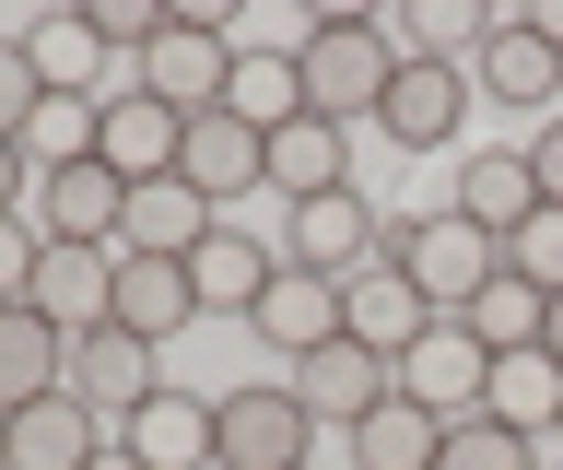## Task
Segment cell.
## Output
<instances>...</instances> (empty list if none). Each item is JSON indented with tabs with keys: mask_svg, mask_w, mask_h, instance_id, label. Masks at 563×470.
I'll list each match as a JSON object with an SVG mask.
<instances>
[{
	"mask_svg": "<svg viewBox=\"0 0 563 470\" xmlns=\"http://www.w3.org/2000/svg\"><path fill=\"white\" fill-rule=\"evenodd\" d=\"M294 59H306V107L341 118V130H364L387 107V83H399V36H387L376 12H317Z\"/></svg>",
	"mask_w": 563,
	"mask_h": 470,
	"instance_id": "1",
	"label": "cell"
},
{
	"mask_svg": "<svg viewBox=\"0 0 563 470\" xmlns=\"http://www.w3.org/2000/svg\"><path fill=\"white\" fill-rule=\"evenodd\" d=\"M387 259L422 283V306H434V318H470V294L505 271V248H493L482 223H457V212H411V223H387Z\"/></svg>",
	"mask_w": 563,
	"mask_h": 470,
	"instance_id": "2",
	"label": "cell"
},
{
	"mask_svg": "<svg viewBox=\"0 0 563 470\" xmlns=\"http://www.w3.org/2000/svg\"><path fill=\"white\" fill-rule=\"evenodd\" d=\"M235 47L246 36L223 24V12H176L165 36L130 59V83H141V95H165L176 118H211V107H223V83H235Z\"/></svg>",
	"mask_w": 563,
	"mask_h": 470,
	"instance_id": "3",
	"label": "cell"
},
{
	"mask_svg": "<svg viewBox=\"0 0 563 470\" xmlns=\"http://www.w3.org/2000/svg\"><path fill=\"white\" fill-rule=\"evenodd\" d=\"M211 412H223V459L211 470H317V412L282 389V376H246V389H223Z\"/></svg>",
	"mask_w": 563,
	"mask_h": 470,
	"instance_id": "4",
	"label": "cell"
},
{
	"mask_svg": "<svg viewBox=\"0 0 563 470\" xmlns=\"http://www.w3.org/2000/svg\"><path fill=\"white\" fill-rule=\"evenodd\" d=\"M470 83H482V107H517L528 130L540 118H563V47L528 24V12H493V36H482V59H470Z\"/></svg>",
	"mask_w": 563,
	"mask_h": 470,
	"instance_id": "5",
	"label": "cell"
},
{
	"mask_svg": "<svg viewBox=\"0 0 563 470\" xmlns=\"http://www.w3.org/2000/svg\"><path fill=\"white\" fill-rule=\"evenodd\" d=\"M470 95H482V83L457 72V59H399V83H387L376 130H387L399 153H457V130H470Z\"/></svg>",
	"mask_w": 563,
	"mask_h": 470,
	"instance_id": "6",
	"label": "cell"
},
{
	"mask_svg": "<svg viewBox=\"0 0 563 470\" xmlns=\"http://www.w3.org/2000/svg\"><path fill=\"white\" fill-rule=\"evenodd\" d=\"M282 389H294V400H306V412H317V435H352V424H364V412H376V400H399V364H387V353H364V341H352V329H341L329 353L282 364Z\"/></svg>",
	"mask_w": 563,
	"mask_h": 470,
	"instance_id": "7",
	"label": "cell"
},
{
	"mask_svg": "<svg viewBox=\"0 0 563 470\" xmlns=\"http://www.w3.org/2000/svg\"><path fill=\"white\" fill-rule=\"evenodd\" d=\"M482 389H493V353L470 341V318H434L411 353H399V400H422L434 424H470V412H482Z\"/></svg>",
	"mask_w": 563,
	"mask_h": 470,
	"instance_id": "8",
	"label": "cell"
},
{
	"mask_svg": "<svg viewBox=\"0 0 563 470\" xmlns=\"http://www.w3.org/2000/svg\"><path fill=\"white\" fill-rule=\"evenodd\" d=\"M106 447H118V424H106V412H82L70 389L24 400V412L0 424V470H95Z\"/></svg>",
	"mask_w": 563,
	"mask_h": 470,
	"instance_id": "9",
	"label": "cell"
},
{
	"mask_svg": "<svg viewBox=\"0 0 563 470\" xmlns=\"http://www.w3.org/2000/svg\"><path fill=\"white\" fill-rule=\"evenodd\" d=\"M118 212H130V177H118L106 153L35 177V236H47V248H118Z\"/></svg>",
	"mask_w": 563,
	"mask_h": 470,
	"instance_id": "10",
	"label": "cell"
},
{
	"mask_svg": "<svg viewBox=\"0 0 563 470\" xmlns=\"http://www.w3.org/2000/svg\"><path fill=\"white\" fill-rule=\"evenodd\" d=\"M376 248H387V223H376V200H364V188L294 200V223H282V259H294V271H329V283H352Z\"/></svg>",
	"mask_w": 563,
	"mask_h": 470,
	"instance_id": "11",
	"label": "cell"
},
{
	"mask_svg": "<svg viewBox=\"0 0 563 470\" xmlns=\"http://www.w3.org/2000/svg\"><path fill=\"white\" fill-rule=\"evenodd\" d=\"M118 447H130L141 470H211V459H223V412H211L200 389H176V376H165V389L118 424Z\"/></svg>",
	"mask_w": 563,
	"mask_h": 470,
	"instance_id": "12",
	"label": "cell"
},
{
	"mask_svg": "<svg viewBox=\"0 0 563 470\" xmlns=\"http://www.w3.org/2000/svg\"><path fill=\"white\" fill-rule=\"evenodd\" d=\"M95 153H106L130 188H141V177H176V153H188V118H176L165 95H141V83H118V95L95 107Z\"/></svg>",
	"mask_w": 563,
	"mask_h": 470,
	"instance_id": "13",
	"label": "cell"
},
{
	"mask_svg": "<svg viewBox=\"0 0 563 470\" xmlns=\"http://www.w3.org/2000/svg\"><path fill=\"white\" fill-rule=\"evenodd\" d=\"M341 329L364 341V353H387V364H399V353L422 341V329H434V306H422V283H411V271H399V259L376 248V259H364V271L341 283Z\"/></svg>",
	"mask_w": 563,
	"mask_h": 470,
	"instance_id": "14",
	"label": "cell"
},
{
	"mask_svg": "<svg viewBox=\"0 0 563 470\" xmlns=\"http://www.w3.org/2000/svg\"><path fill=\"white\" fill-rule=\"evenodd\" d=\"M176 177L200 188L211 212H235L246 188H271V130H246V118H188V153H176Z\"/></svg>",
	"mask_w": 563,
	"mask_h": 470,
	"instance_id": "15",
	"label": "cell"
},
{
	"mask_svg": "<svg viewBox=\"0 0 563 470\" xmlns=\"http://www.w3.org/2000/svg\"><path fill=\"white\" fill-rule=\"evenodd\" d=\"M246 329H258V341H271L282 364L329 353V341H341V283H329V271H294V259H282V271H271V294L246 306Z\"/></svg>",
	"mask_w": 563,
	"mask_h": 470,
	"instance_id": "16",
	"label": "cell"
},
{
	"mask_svg": "<svg viewBox=\"0 0 563 470\" xmlns=\"http://www.w3.org/2000/svg\"><path fill=\"white\" fill-rule=\"evenodd\" d=\"M59 389L82 400V412H106V424H130V412L165 389V376H153V341H130V329H82V341H70V376H59Z\"/></svg>",
	"mask_w": 563,
	"mask_h": 470,
	"instance_id": "17",
	"label": "cell"
},
{
	"mask_svg": "<svg viewBox=\"0 0 563 470\" xmlns=\"http://www.w3.org/2000/svg\"><path fill=\"white\" fill-rule=\"evenodd\" d=\"M188 318H200L188 259H130V248H118V306H106V329H130V341H153V353H165Z\"/></svg>",
	"mask_w": 563,
	"mask_h": 470,
	"instance_id": "18",
	"label": "cell"
},
{
	"mask_svg": "<svg viewBox=\"0 0 563 470\" xmlns=\"http://www.w3.org/2000/svg\"><path fill=\"white\" fill-rule=\"evenodd\" d=\"M271 271H282V248L271 236H246L235 212L200 236V259H188V283H200V318H246L258 294H271Z\"/></svg>",
	"mask_w": 563,
	"mask_h": 470,
	"instance_id": "19",
	"label": "cell"
},
{
	"mask_svg": "<svg viewBox=\"0 0 563 470\" xmlns=\"http://www.w3.org/2000/svg\"><path fill=\"white\" fill-rule=\"evenodd\" d=\"M47 329H106V306H118V248H47L35 259V294H24Z\"/></svg>",
	"mask_w": 563,
	"mask_h": 470,
	"instance_id": "20",
	"label": "cell"
},
{
	"mask_svg": "<svg viewBox=\"0 0 563 470\" xmlns=\"http://www.w3.org/2000/svg\"><path fill=\"white\" fill-rule=\"evenodd\" d=\"M211 223H223V212H211L188 177H141L130 212H118V248H130V259H200Z\"/></svg>",
	"mask_w": 563,
	"mask_h": 470,
	"instance_id": "21",
	"label": "cell"
},
{
	"mask_svg": "<svg viewBox=\"0 0 563 470\" xmlns=\"http://www.w3.org/2000/svg\"><path fill=\"white\" fill-rule=\"evenodd\" d=\"M446 212H457V223H482L493 248H505V236L540 212V177H528V153H517V142H482L470 165H457V200H446Z\"/></svg>",
	"mask_w": 563,
	"mask_h": 470,
	"instance_id": "22",
	"label": "cell"
},
{
	"mask_svg": "<svg viewBox=\"0 0 563 470\" xmlns=\"http://www.w3.org/2000/svg\"><path fill=\"white\" fill-rule=\"evenodd\" d=\"M271 188H282V200H329V188H352V130H341V118H282V130H271Z\"/></svg>",
	"mask_w": 563,
	"mask_h": 470,
	"instance_id": "23",
	"label": "cell"
},
{
	"mask_svg": "<svg viewBox=\"0 0 563 470\" xmlns=\"http://www.w3.org/2000/svg\"><path fill=\"white\" fill-rule=\"evenodd\" d=\"M482 412H493L505 435H528V447H552V435H563V364H552V353H493Z\"/></svg>",
	"mask_w": 563,
	"mask_h": 470,
	"instance_id": "24",
	"label": "cell"
},
{
	"mask_svg": "<svg viewBox=\"0 0 563 470\" xmlns=\"http://www.w3.org/2000/svg\"><path fill=\"white\" fill-rule=\"evenodd\" d=\"M223 118H246V130H282V118H306V59H294V36H271V47H235Z\"/></svg>",
	"mask_w": 563,
	"mask_h": 470,
	"instance_id": "25",
	"label": "cell"
},
{
	"mask_svg": "<svg viewBox=\"0 0 563 470\" xmlns=\"http://www.w3.org/2000/svg\"><path fill=\"white\" fill-rule=\"evenodd\" d=\"M70 376V329H47L35 306H0V412H24Z\"/></svg>",
	"mask_w": 563,
	"mask_h": 470,
	"instance_id": "26",
	"label": "cell"
},
{
	"mask_svg": "<svg viewBox=\"0 0 563 470\" xmlns=\"http://www.w3.org/2000/svg\"><path fill=\"white\" fill-rule=\"evenodd\" d=\"M341 447H352V470H434V459H446V424H434L422 400H376Z\"/></svg>",
	"mask_w": 563,
	"mask_h": 470,
	"instance_id": "27",
	"label": "cell"
},
{
	"mask_svg": "<svg viewBox=\"0 0 563 470\" xmlns=\"http://www.w3.org/2000/svg\"><path fill=\"white\" fill-rule=\"evenodd\" d=\"M35 72H47V95H82V107H106V36L82 24V12H47V24H24Z\"/></svg>",
	"mask_w": 563,
	"mask_h": 470,
	"instance_id": "28",
	"label": "cell"
},
{
	"mask_svg": "<svg viewBox=\"0 0 563 470\" xmlns=\"http://www.w3.org/2000/svg\"><path fill=\"white\" fill-rule=\"evenodd\" d=\"M540 318H552V294L517 283V271H493V283L470 294V341H482V353H540Z\"/></svg>",
	"mask_w": 563,
	"mask_h": 470,
	"instance_id": "29",
	"label": "cell"
},
{
	"mask_svg": "<svg viewBox=\"0 0 563 470\" xmlns=\"http://www.w3.org/2000/svg\"><path fill=\"white\" fill-rule=\"evenodd\" d=\"M82 153H95V107H82V95H47V107L24 118V165L59 177V165H82Z\"/></svg>",
	"mask_w": 563,
	"mask_h": 470,
	"instance_id": "30",
	"label": "cell"
},
{
	"mask_svg": "<svg viewBox=\"0 0 563 470\" xmlns=\"http://www.w3.org/2000/svg\"><path fill=\"white\" fill-rule=\"evenodd\" d=\"M434 470H540V447L505 435L493 412H470V424H446V459H434Z\"/></svg>",
	"mask_w": 563,
	"mask_h": 470,
	"instance_id": "31",
	"label": "cell"
},
{
	"mask_svg": "<svg viewBox=\"0 0 563 470\" xmlns=\"http://www.w3.org/2000/svg\"><path fill=\"white\" fill-rule=\"evenodd\" d=\"M505 271H517V283H540V294H563V212H552V200L505 236Z\"/></svg>",
	"mask_w": 563,
	"mask_h": 470,
	"instance_id": "32",
	"label": "cell"
},
{
	"mask_svg": "<svg viewBox=\"0 0 563 470\" xmlns=\"http://www.w3.org/2000/svg\"><path fill=\"white\" fill-rule=\"evenodd\" d=\"M82 24L106 36V59H141V47L165 36L176 12H165V0H82Z\"/></svg>",
	"mask_w": 563,
	"mask_h": 470,
	"instance_id": "33",
	"label": "cell"
},
{
	"mask_svg": "<svg viewBox=\"0 0 563 470\" xmlns=\"http://www.w3.org/2000/svg\"><path fill=\"white\" fill-rule=\"evenodd\" d=\"M47 107V72H35L24 36H0V142H24V118Z\"/></svg>",
	"mask_w": 563,
	"mask_h": 470,
	"instance_id": "34",
	"label": "cell"
},
{
	"mask_svg": "<svg viewBox=\"0 0 563 470\" xmlns=\"http://www.w3.org/2000/svg\"><path fill=\"white\" fill-rule=\"evenodd\" d=\"M35 259H47L35 212H0V306H24V294H35Z\"/></svg>",
	"mask_w": 563,
	"mask_h": 470,
	"instance_id": "35",
	"label": "cell"
},
{
	"mask_svg": "<svg viewBox=\"0 0 563 470\" xmlns=\"http://www.w3.org/2000/svg\"><path fill=\"white\" fill-rule=\"evenodd\" d=\"M528 177H540V200H552V212H563V118H540V130H528Z\"/></svg>",
	"mask_w": 563,
	"mask_h": 470,
	"instance_id": "36",
	"label": "cell"
},
{
	"mask_svg": "<svg viewBox=\"0 0 563 470\" xmlns=\"http://www.w3.org/2000/svg\"><path fill=\"white\" fill-rule=\"evenodd\" d=\"M0 212H35V165H24V142H0Z\"/></svg>",
	"mask_w": 563,
	"mask_h": 470,
	"instance_id": "37",
	"label": "cell"
},
{
	"mask_svg": "<svg viewBox=\"0 0 563 470\" xmlns=\"http://www.w3.org/2000/svg\"><path fill=\"white\" fill-rule=\"evenodd\" d=\"M540 353H552V364H563V294H552V318H540Z\"/></svg>",
	"mask_w": 563,
	"mask_h": 470,
	"instance_id": "38",
	"label": "cell"
},
{
	"mask_svg": "<svg viewBox=\"0 0 563 470\" xmlns=\"http://www.w3.org/2000/svg\"><path fill=\"white\" fill-rule=\"evenodd\" d=\"M95 470H141V459H130V447H106V459H95Z\"/></svg>",
	"mask_w": 563,
	"mask_h": 470,
	"instance_id": "39",
	"label": "cell"
},
{
	"mask_svg": "<svg viewBox=\"0 0 563 470\" xmlns=\"http://www.w3.org/2000/svg\"><path fill=\"white\" fill-rule=\"evenodd\" d=\"M540 470H563V447H540Z\"/></svg>",
	"mask_w": 563,
	"mask_h": 470,
	"instance_id": "40",
	"label": "cell"
},
{
	"mask_svg": "<svg viewBox=\"0 0 563 470\" xmlns=\"http://www.w3.org/2000/svg\"><path fill=\"white\" fill-rule=\"evenodd\" d=\"M0 424H12V412H0Z\"/></svg>",
	"mask_w": 563,
	"mask_h": 470,
	"instance_id": "41",
	"label": "cell"
},
{
	"mask_svg": "<svg viewBox=\"0 0 563 470\" xmlns=\"http://www.w3.org/2000/svg\"><path fill=\"white\" fill-rule=\"evenodd\" d=\"M552 447H563V435H552Z\"/></svg>",
	"mask_w": 563,
	"mask_h": 470,
	"instance_id": "42",
	"label": "cell"
}]
</instances>
